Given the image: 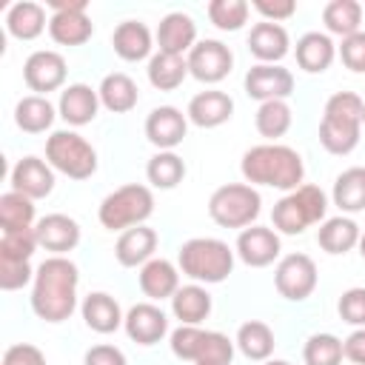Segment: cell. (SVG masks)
<instances>
[{"mask_svg": "<svg viewBox=\"0 0 365 365\" xmlns=\"http://www.w3.org/2000/svg\"><path fill=\"white\" fill-rule=\"evenodd\" d=\"M262 365H291V362L288 359H265Z\"/></svg>", "mask_w": 365, "mask_h": 365, "instance_id": "54", "label": "cell"}, {"mask_svg": "<svg viewBox=\"0 0 365 365\" xmlns=\"http://www.w3.org/2000/svg\"><path fill=\"white\" fill-rule=\"evenodd\" d=\"M194 365H231L228 359H217V356H208V359H197Z\"/></svg>", "mask_w": 365, "mask_h": 365, "instance_id": "52", "label": "cell"}, {"mask_svg": "<svg viewBox=\"0 0 365 365\" xmlns=\"http://www.w3.org/2000/svg\"><path fill=\"white\" fill-rule=\"evenodd\" d=\"M356 248H359V257H362V259H365V231H362V234H359V245H356Z\"/></svg>", "mask_w": 365, "mask_h": 365, "instance_id": "53", "label": "cell"}, {"mask_svg": "<svg viewBox=\"0 0 365 365\" xmlns=\"http://www.w3.org/2000/svg\"><path fill=\"white\" fill-rule=\"evenodd\" d=\"M336 54L342 60V66L354 74H365V31H356L351 37H345L336 46Z\"/></svg>", "mask_w": 365, "mask_h": 365, "instance_id": "45", "label": "cell"}, {"mask_svg": "<svg viewBox=\"0 0 365 365\" xmlns=\"http://www.w3.org/2000/svg\"><path fill=\"white\" fill-rule=\"evenodd\" d=\"M251 9L268 23H282V20L297 14V3L294 0H254Z\"/></svg>", "mask_w": 365, "mask_h": 365, "instance_id": "47", "label": "cell"}, {"mask_svg": "<svg viewBox=\"0 0 365 365\" xmlns=\"http://www.w3.org/2000/svg\"><path fill=\"white\" fill-rule=\"evenodd\" d=\"M291 123H294V111H291L288 100L259 103V108L254 114V125H257L259 137H265L268 143H277L279 137H285L291 131Z\"/></svg>", "mask_w": 365, "mask_h": 365, "instance_id": "38", "label": "cell"}, {"mask_svg": "<svg viewBox=\"0 0 365 365\" xmlns=\"http://www.w3.org/2000/svg\"><path fill=\"white\" fill-rule=\"evenodd\" d=\"M77 285L80 268L68 257H46L31 282V311L43 322H66L77 311Z\"/></svg>", "mask_w": 365, "mask_h": 365, "instance_id": "1", "label": "cell"}, {"mask_svg": "<svg viewBox=\"0 0 365 365\" xmlns=\"http://www.w3.org/2000/svg\"><path fill=\"white\" fill-rule=\"evenodd\" d=\"M242 88L251 100L257 103H268V100H288L294 94V74L279 63V66H271V63H254L248 71H245V80H242Z\"/></svg>", "mask_w": 365, "mask_h": 365, "instance_id": "12", "label": "cell"}, {"mask_svg": "<svg viewBox=\"0 0 365 365\" xmlns=\"http://www.w3.org/2000/svg\"><path fill=\"white\" fill-rule=\"evenodd\" d=\"M240 171L248 185H265L277 191H294L305 180V163L302 154L285 143H259L251 145L242 160Z\"/></svg>", "mask_w": 365, "mask_h": 365, "instance_id": "2", "label": "cell"}, {"mask_svg": "<svg viewBox=\"0 0 365 365\" xmlns=\"http://www.w3.org/2000/svg\"><path fill=\"white\" fill-rule=\"evenodd\" d=\"M66 77H68V68H66V57L60 51L37 48L23 63V83L29 86V91H34L40 97H48V91L66 88Z\"/></svg>", "mask_w": 365, "mask_h": 365, "instance_id": "11", "label": "cell"}, {"mask_svg": "<svg viewBox=\"0 0 365 365\" xmlns=\"http://www.w3.org/2000/svg\"><path fill=\"white\" fill-rule=\"evenodd\" d=\"M97 94H100V106L111 114H128L140 103V88L125 71L106 74L97 86Z\"/></svg>", "mask_w": 365, "mask_h": 365, "instance_id": "29", "label": "cell"}, {"mask_svg": "<svg viewBox=\"0 0 365 365\" xmlns=\"http://www.w3.org/2000/svg\"><path fill=\"white\" fill-rule=\"evenodd\" d=\"M34 271L29 262H9V259H0V288L3 291H20L26 288L29 282H34Z\"/></svg>", "mask_w": 365, "mask_h": 365, "instance_id": "46", "label": "cell"}, {"mask_svg": "<svg viewBox=\"0 0 365 365\" xmlns=\"http://www.w3.org/2000/svg\"><path fill=\"white\" fill-rule=\"evenodd\" d=\"M100 111V94L97 88H91L88 83H68L63 91H60V100H57V114L71 125V128H80V125H88Z\"/></svg>", "mask_w": 365, "mask_h": 365, "instance_id": "21", "label": "cell"}, {"mask_svg": "<svg viewBox=\"0 0 365 365\" xmlns=\"http://www.w3.org/2000/svg\"><path fill=\"white\" fill-rule=\"evenodd\" d=\"M262 211V197L248 182H225L214 188L208 197V217L220 228H248L257 225V217Z\"/></svg>", "mask_w": 365, "mask_h": 365, "instance_id": "7", "label": "cell"}, {"mask_svg": "<svg viewBox=\"0 0 365 365\" xmlns=\"http://www.w3.org/2000/svg\"><path fill=\"white\" fill-rule=\"evenodd\" d=\"M234 259H237V251L217 237H191L177 251L180 274H185L191 282H200V285L225 282L234 271Z\"/></svg>", "mask_w": 365, "mask_h": 365, "instance_id": "4", "label": "cell"}, {"mask_svg": "<svg viewBox=\"0 0 365 365\" xmlns=\"http://www.w3.org/2000/svg\"><path fill=\"white\" fill-rule=\"evenodd\" d=\"M46 163L68 180H88L97 171V151L83 134L60 128L46 137Z\"/></svg>", "mask_w": 365, "mask_h": 365, "instance_id": "8", "label": "cell"}, {"mask_svg": "<svg viewBox=\"0 0 365 365\" xmlns=\"http://www.w3.org/2000/svg\"><path fill=\"white\" fill-rule=\"evenodd\" d=\"M54 117H60L57 106L40 94H26L14 106V123L26 134H46L54 125Z\"/></svg>", "mask_w": 365, "mask_h": 365, "instance_id": "31", "label": "cell"}, {"mask_svg": "<svg viewBox=\"0 0 365 365\" xmlns=\"http://www.w3.org/2000/svg\"><path fill=\"white\" fill-rule=\"evenodd\" d=\"M205 14H208L214 29H220V31H240L248 23L251 3H245V0H211L205 6Z\"/></svg>", "mask_w": 365, "mask_h": 365, "instance_id": "42", "label": "cell"}, {"mask_svg": "<svg viewBox=\"0 0 365 365\" xmlns=\"http://www.w3.org/2000/svg\"><path fill=\"white\" fill-rule=\"evenodd\" d=\"M123 331L131 342L137 345H157L165 334H168V317L160 305L154 302H137L125 311V322H123Z\"/></svg>", "mask_w": 365, "mask_h": 365, "instance_id": "16", "label": "cell"}, {"mask_svg": "<svg viewBox=\"0 0 365 365\" xmlns=\"http://www.w3.org/2000/svg\"><path fill=\"white\" fill-rule=\"evenodd\" d=\"M83 365H128L125 354L117 348V345H108V342H100V345H91L83 356Z\"/></svg>", "mask_w": 365, "mask_h": 365, "instance_id": "49", "label": "cell"}, {"mask_svg": "<svg viewBox=\"0 0 365 365\" xmlns=\"http://www.w3.org/2000/svg\"><path fill=\"white\" fill-rule=\"evenodd\" d=\"M143 131L157 151H174L188 134V117L177 106H157L148 111Z\"/></svg>", "mask_w": 365, "mask_h": 365, "instance_id": "14", "label": "cell"}, {"mask_svg": "<svg viewBox=\"0 0 365 365\" xmlns=\"http://www.w3.org/2000/svg\"><path fill=\"white\" fill-rule=\"evenodd\" d=\"M46 6L51 9V14H57V11H86L88 0H46Z\"/></svg>", "mask_w": 365, "mask_h": 365, "instance_id": "51", "label": "cell"}, {"mask_svg": "<svg viewBox=\"0 0 365 365\" xmlns=\"http://www.w3.org/2000/svg\"><path fill=\"white\" fill-rule=\"evenodd\" d=\"M294 57L305 74H322L336 57V43L325 31H305L294 46Z\"/></svg>", "mask_w": 365, "mask_h": 365, "instance_id": "26", "label": "cell"}, {"mask_svg": "<svg viewBox=\"0 0 365 365\" xmlns=\"http://www.w3.org/2000/svg\"><path fill=\"white\" fill-rule=\"evenodd\" d=\"M325 220H328V194L311 182H302L299 188L282 194L271 211L274 231L285 237H297L305 228L319 225Z\"/></svg>", "mask_w": 365, "mask_h": 365, "instance_id": "5", "label": "cell"}, {"mask_svg": "<svg viewBox=\"0 0 365 365\" xmlns=\"http://www.w3.org/2000/svg\"><path fill=\"white\" fill-rule=\"evenodd\" d=\"M362 9H365V6H362Z\"/></svg>", "mask_w": 365, "mask_h": 365, "instance_id": "56", "label": "cell"}, {"mask_svg": "<svg viewBox=\"0 0 365 365\" xmlns=\"http://www.w3.org/2000/svg\"><path fill=\"white\" fill-rule=\"evenodd\" d=\"M208 334H211V331H205V328H200V325H177V328L168 334L171 354H174L177 359H185V362H197V359L205 354Z\"/></svg>", "mask_w": 365, "mask_h": 365, "instance_id": "40", "label": "cell"}, {"mask_svg": "<svg viewBox=\"0 0 365 365\" xmlns=\"http://www.w3.org/2000/svg\"><path fill=\"white\" fill-rule=\"evenodd\" d=\"M248 51L257 63L279 66L291 51V37H288L282 23L262 20V23H254L248 31Z\"/></svg>", "mask_w": 365, "mask_h": 365, "instance_id": "18", "label": "cell"}, {"mask_svg": "<svg viewBox=\"0 0 365 365\" xmlns=\"http://www.w3.org/2000/svg\"><path fill=\"white\" fill-rule=\"evenodd\" d=\"M345 354H342V339L322 331V334H311L302 345V362L305 365H342Z\"/></svg>", "mask_w": 365, "mask_h": 365, "instance_id": "41", "label": "cell"}, {"mask_svg": "<svg viewBox=\"0 0 365 365\" xmlns=\"http://www.w3.org/2000/svg\"><path fill=\"white\" fill-rule=\"evenodd\" d=\"M48 29V17H46V6L34 3V0H20L14 6H9L6 11V31L14 40H37L43 31Z\"/></svg>", "mask_w": 365, "mask_h": 365, "instance_id": "27", "label": "cell"}, {"mask_svg": "<svg viewBox=\"0 0 365 365\" xmlns=\"http://www.w3.org/2000/svg\"><path fill=\"white\" fill-rule=\"evenodd\" d=\"M185 60H188V74L205 86L222 83L234 68V51L214 37L197 40V46L185 54Z\"/></svg>", "mask_w": 365, "mask_h": 365, "instance_id": "10", "label": "cell"}, {"mask_svg": "<svg viewBox=\"0 0 365 365\" xmlns=\"http://www.w3.org/2000/svg\"><path fill=\"white\" fill-rule=\"evenodd\" d=\"M111 46L114 54L125 63H140V60H151V48H154V34L145 23L140 20H123L117 23L114 34H111Z\"/></svg>", "mask_w": 365, "mask_h": 365, "instance_id": "25", "label": "cell"}, {"mask_svg": "<svg viewBox=\"0 0 365 365\" xmlns=\"http://www.w3.org/2000/svg\"><path fill=\"white\" fill-rule=\"evenodd\" d=\"M157 51L185 57L197 46V23L185 11H168L157 26Z\"/></svg>", "mask_w": 365, "mask_h": 365, "instance_id": "20", "label": "cell"}, {"mask_svg": "<svg viewBox=\"0 0 365 365\" xmlns=\"http://www.w3.org/2000/svg\"><path fill=\"white\" fill-rule=\"evenodd\" d=\"M157 231L148 225H134L128 231H123L114 242V257L123 268H143L148 259H154L157 251Z\"/></svg>", "mask_w": 365, "mask_h": 365, "instance_id": "23", "label": "cell"}, {"mask_svg": "<svg viewBox=\"0 0 365 365\" xmlns=\"http://www.w3.org/2000/svg\"><path fill=\"white\" fill-rule=\"evenodd\" d=\"M362 17L365 9L356 0H331L322 9V23H325V34H336L339 40L362 31Z\"/></svg>", "mask_w": 365, "mask_h": 365, "instance_id": "35", "label": "cell"}, {"mask_svg": "<svg viewBox=\"0 0 365 365\" xmlns=\"http://www.w3.org/2000/svg\"><path fill=\"white\" fill-rule=\"evenodd\" d=\"M185 117L197 128H217V125H222V123H228L234 117V100H231V94L220 91V88L197 91L188 100Z\"/></svg>", "mask_w": 365, "mask_h": 365, "instance_id": "19", "label": "cell"}, {"mask_svg": "<svg viewBox=\"0 0 365 365\" xmlns=\"http://www.w3.org/2000/svg\"><path fill=\"white\" fill-rule=\"evenodd\" d=\"M9 182H11V191L26 194L29 200H46L54 191V168L46 160L29 154L14 163Z\"/></svg>", "mask_w": 365, "mask_h": 365, "instance_id": "17", "label": "cell"}, {"mask_svg": "<svg viewBox=\"0 0 365 365\" xmlns=\"http://www.w3.org/2000/svg\"><path fill=\"white\" fill-rule=\"evenodd\" d=\"M362 125H365V120H362Z\"/></svg>", "mask_w": 365, "mask_h": 365, "instance_id": "55", "label": "cell"}, {"mask_svg": "<svg viewBox=\"0 0 365 365\" xmlns=\"http://www.w3.org/2000/svg\"><path fill=\"white\" fill-rule=\"evenodd\" d=\"M80 314H83L86 328L94 331V334H114L125 322V314H123L120 302L106 291H91L88 297H83Z\"/></svg>", "mask_w": 365, "mask_h": 365, "instance_id": "24", "label": "cell"}, {"mask_svg": "<svg viewBox=\"0 0 365 365\" xmlns=\"http://www.w3.org/2000/svg\"><path fill=\"white\" fill-rule=\"evenodd\" d=\"M359 225L354 217L348 214H339V217H328L325 222H319V231H317V242L325 254L331 257H339V254H348L359 245Z\"/></svg>", "mask_w": 365, "mask_h": 365, "instance_id": "28", "label": "cell"}, {"mask_svg": "<svg viewBox=\"0 0 365 365\" xmlns=\"http://www.w3.org/2000/svg\"><path fill=\"white\" fill-rule=\"evenodd\" d=\"M319 282L317 262L308 254H285L274 268V288L288 302H305Z\"/></svg>", "mask_w": 365, "mask_h": 365, "instance_id": "9", "label": "cell"}, {"mask_svg": "<svg viewBox=\"0 0 365 365\" xmlns=\"http://www.w3.org/2000/svg\"><path fill=\"white\" fill-rule=\"evenodd\" d=\"M234 345L240 348V354H242L245 359H251V362H265V359H271L277 339H274V331H271L268 322H262V319H248V322H242V325L237 328Z\"/></svg>", "mask_w": 365, "mask_h": 365, "instance_id": "34", "label": "cell"}, {"mask_svg": "<svg viewBox=\"0 0 365 365\" xmlns=\"http://www.w3.org/2000/svg\"><path fill=\"white\" fill-rule=\"evenodd\" d=\"M331 200L339 208V214H359L365 211V165H351L342 174H336Z\"/></svg>", "mask_w": 365, "mask_h": 365, "instance_id": "32", "label": "cell"}, {"mask_svg": "<svg viewBox=\"0 0 365 365\" xmlns=\"http://www.w3.org/2000/svg\"><path fill=\"white\" fill-rule=\"evenodd\" d=\"M148 83L157 88V91H174L185 83L188 77V60L180 57V54H165V51H154L151 60H148Z\"/></svg>", "mask_w": 365, "mask_h": 365, "instance_id": "36", "label": "cell"}, {"mask_svg": "<svg viewBox=\"0 0 365 365\" xmlns=\"http://www.w3.org/2000/svg\"><path fill=\"white\" fill-rule=\"evenodd\" d=\"M342 354L351 365H365V328H354L342 339Z\"/></svg>", "mask_w": 365, "mask_h": 365, "instance_id": "50", "label": "cell"}, {"mask_svg": "<svg viewBox=\"0 0 365 365\" xmlns=\"http://www.w3.org/2000/svg\"><path fill=\"white\" fill-rule=\"evenodd\" d=\"M211 308H214L211 294L200 282L180 285L177 294L171 297V314L174 319H180V325H200L202 319H208Z\"/></svg>", "mask_w": 365, "mask_h": 365, "instance_id": "30", "label": "cell"}, {"mask_svg": "<svg viewBox=\"0 0 365 365\" xmlns=\"http://www.w3.org/2000/svg\"><path fill=\"white\" fill-rule=\"evenodd\" d=\"M34 200L17 191H6L0 197V231H20L34 228Z\"/></svg>", "mask_w": 365, "mask_h": 365, "instance_id": "39", "label": "cell"}, {"mask_svg": "<svg viewBox=\"0 0 365 365\" xmlns=\"http://www.w3.org/2000/svg\"><path fill=\"white\" fill-rule=\"evenodd\" d=\"M365 120V100L356 91H336L325 100L319 120V145L328 154L345 157L359 145Z\"/></svg>", "mask_w": 365, "mask_h": 365, "instance_id": "3", "label": "cell"}, {"mask_svg": "<svg viewBox=\"0 0 365 365\" xmlns=\"http://www.w3.org/2000/svg\"><path fill=\"white\" fill-rule=\"evenodd\" d=\"M185 160L177 151H157L148 163H145V180L151 182V188L160 191H171L185 180Z\"/></svg>", "mask_w": 365, "mask_h": 365, "instance_id": "37", "label": "cell"}, {"mask_svg": "<svg viewBox=\"0 0 365 365\" xmlns=\"http://www.w3.org/2000/svg\"><path fill=\"white\" fill-rule=\"evenodd\" d=\"M37 248H40V242H37L34 228H20V231H3L0 234V259L29 262Z\"/></svg>", "mask_w": 365, "mask_h": 365, "instance_id": "43", "label": "cell"}, {"mask_svg": "<svg viewBox=\"0 0 365 365\" xmlns=\"http://www.w3.org/2000/svg\"><path fill=\"white\" fill-rule=\"evenodd\" d=\"M34 234L40 248H46L51 257H66L80 245V222L68 214H46L34 222Z\"/></svg>", "mask_w": 365, "mask_h": 365, "instance_id": "15", "label": "cell"}, {"mask_svg": "<svg viewBox=\"0 0 365 365\" xmlns=\"http://www.w3.org/2000/svg\"><path fill=\"white\" fill-rule=\"evenodd\" d=\"M336 314L342 322L354 328H365V285H354L342 291L336 299Z\"/></svg>", "mask_w": 365, "mask_h": 365, "instance_id": "44", "label": "cell"}, {"mask_svg": "<svg viewBox=\"0 0 365 365\" xmlns=\"http://www.w3.org/2000/svg\"><path fill=\"white\" fill-rule=\"evenodd\" d=\"M154 214V194L143 182H125L103 197L97 208V220L106 231H128L134 225H145Z\"/></svg>", "mask_w": 365, "mask_h": 365, "instance_id": "6", "label": "cell"}, {"mask_svg": "<svg viewBox=\"0 0 365 365\" xmlns=\"http://www.w3.org/2000/svg\"><path fill=\"white\" fill-rule=\"evenodd\" d=\"M137 285H140L143 297H148V302L171 299L180 288V268L165 257H154L140 268Z\"/></svg>", "mask_w": 365, "mask_h": 365, "instance_id": "22", "label": "cell"}, {"mask_svg": "<svg viewBox=\"0 0 365 365\" xmlns=\"http://www.w3.org/2000/svg\"><path fill=\"white\" fill-rule=\"evenodd\" d=\"M94 34V23L86 11H57L48 17V37L57 46H83Z\"/></svg>", "mask_w": 365, "mask_h": 365, "instance_id": "33", "label": "cell"}, {"mask_svg": "<svg viewBox=\"0 0 365 365\" xmlns=\"http://www.w3.org/2000/svg\"><path fill=\"white\" fill-rule=\"evenodd\" d=\"M3 365H46V354L31 342H14L6 348Z\"/></svg>", "mask_w": 365, "mask_h": 365, "instance_id": "48", "label": "cell"}, {"mask_svg": "<svg viewBox=\"0 0 365 365\" xmlns=\"http://www.w3.org/2000/svg\"><path fill=\"white\" fill-rule=\"evenodd\" d=\"M234 251L248 268H268V265H274V259H279L282 240L268 225H248L237 234Z\"/></svg>", "mask_w": 365, "mask_h": 365, "instance_id": "13", "label": "cell"}]
</instances>
